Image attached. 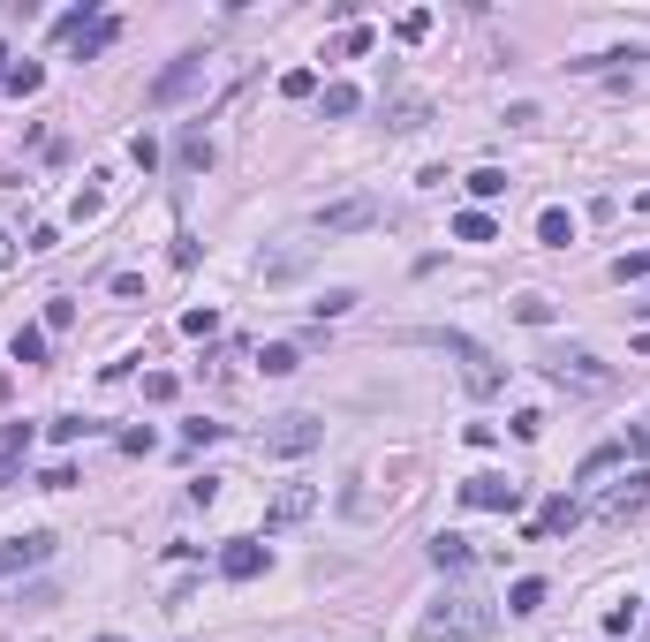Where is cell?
Instances as JSON below:
<instances>
[{
  "label": "cell",
  "mask_w": 650,
  "mask_h": 642,
  "mask_svg": "<svg viewBox=\"0 0 650 642\" xmlns=\"http://www.w3.org/2000/svg\"><path fill=\"white\" fill-rule=\"evenodd\" d=\"M348 310H356V295H348V288H333V295L318 303V325H325V318H348Z\"/></svg>",
  "instance_id": "cell-30"
},
{
  "label": "cell",
  "mask_w": 650,
  "mask_h": 642,
  "mask_svg": "<svg viewBox=\"0 0 650 642\" xmlns=\"http://www.w3.org/2000/svg\"><path fill=\"white\" fill-rule=\"evenodd\" d=\"M613 280H620V288H635V280H650V250H628V257H613Z\"/></svg>",
  "instance_id": "cell-22"
},
{
  "label": "cell",
  "mask_w": 650,
  "mask_h": 642,
  "mask_svg": "<svg viewBox=\"0 0 650 642\" xmlns=\"http://www.w3.org/2000/svg\"><path fill=\"white\" fill-rule=\"evenodd\" d=\"M182 333L189 340H212V333H220V310H182Z\"/></svg>",
  "instance_id": "cell-24"
},
{
  "label": "cell",
  "mask_w": 650,
  "mask_h": 642,
  "mask_svg": "<svg viewBox=\"0 0 650 642\" xmlns=\"http://www.w3.org/2000/svg\"><path fill=\"white\" fill-rule=\"evenodd\" d=\"M492 627H499L492 597L454 590V597H439V605L424 612V627H416V635H424V642H477V635H492Z\"/></svg>",
  "instance_id": "cell-1"
},
{
  "label": "cell",
  "mask_w": 650,
  "mask_h": 642,
  "mask_svg": "<svg viewBox=\"0 0 650 642\" xmlns=\"http://www.w3.org/2000/svg\"><path fill=\"white\" fill-rule=\"evenodd\" d=\"M545 378H552V386H575V393H605V386H613V371H605V363H598V355H545Z\"/></svg>",
  "instance_id": "cell-4"
},
{
  "label": "cell",
  "mask_w": 650,
  "mask_h": 642,
  "mask_svg": "<svg viewBox=\"0 0 650 642\" xmlns=\"http://www.w3.org/2000/svg\"><path fill=\"white\" fill-rule=\"evenodd\" d=\"M469 559H477V552H469V537H454V529H439V537H431V567H439V575H462Z\"/></svg>",
  "instance_id": "cell-13"
},
{
  "label": "cell",
  "mask_w": 650,
  "mask_h": 642,
  "mask_svg": "<svg viewBox=\"0 0 650 642\" xmlns=\"http://www.w3.org/2000/svg\"><path fill=\"white\" fill-rule=\"evenodd\" d=\"M84 431H91L84 416H53V439H61V446H76V439H84Z\"/></svg>",
  "instance_id": "cell-32"
},
{
  "label": "cell",
  "mask_w": 650,
  "mask_h": 642,
  "mask_svg": "<svg viewBox=\"0 0 650 642\" xmlns=\"http://www.w3.org/2000/svg\"><path fill=\"white\" fill-rule=\"evenodd\" d=\"M628 627H635V597H628V605H613V612H605V635H628Z\"/></svg>",
  "instance_id": "cell-33"
},
{
  "label": "cell",
  "mask_w": 650,
  "mask_h": 642,
  "mask_svg": "<svg viewBox=\"0 0 650 642\" xmlns=\"http://www.w3.org/2000/svg\"><path fill=\"white\" fill-rule=\"evenodd\" d=\"M114 31H121L114 16H99V23H91V31H84V61H91V53H106V46H114Z\"/></svg>",
  "instance_id": "cell-26"
},
{
  "label": "cell",
  "mask_w": 650,
  "mask_h": 642,
  "mask_svg": "<svg viewBox=\"0 0 650 642\" xmlns=\"http://www.w3.org/2000/svg\"><path fill=\"white\" fill-rule=\"evenodd\" d=\"M318 106H325V121H348V114L363 106V91H356V84H325V99H318Z\"/></svg>",
  "instance_id": "cell-17"
},
{
  "label": "cell",
  "mask_w": 650,
  "mask_h": 642,
  "mask_svg": "<svg viewBox=\"0 0 650 642\" xmlns=\"http://www.w3.org/2000/svg\"><path fill=\"white\" fill-rule=\"evenodd\" d=\"M310 446H325V416H310V408H288V416L265 423V454H310Z\"/></svg>",
  "instance_id": "cell-3"
},
{
  "label": "cell",
  "mask_w": 650,
  "mask_h": 642,
  "mask_svg": "<svg viewBox=\"0 0 650 642\" xmlns=\"http://www.w3.org/2000/svg\"><path fill=\"white\" fill-rule=\"evenodd\" d=\"M8 484H16V454H0V491H8Z\"/></svg>",
  "instance_id": "cell-35"
},
{
  "label": "cell",
  "mask_w": 650,
  "mask_h": 642,
  "mask_svg": "<svg viewBox=\"0 0 650 642\" xmlns=\"http://www.w3.org/2000/svg\"><path fill=\"white\" fill-rule=\"evenodd\" d=\"M182 159H189V167H212V144H205V129H189V136H182Z\"/></svg>",
  "instance_id": "cell-29"
},
{
  "label": "cell",
  "mask_w": 650,
  "mask_h": 642,
  "mask_svg": "<svg viewBox=\"0 0 650 642\" xmlns=\"http://www.w3.org/2000/svg\"><path fill=\"white\" fill-rule=\"evenodd\" d=\"M69 325H76V303H69V295H53V303H46V333H69Z\"/></svg>",
  "instance_id": "cell-28"
},
{
  "label": "cell",
  "mask_w": 650,
  "mask_h": 642,
  "mask_svg": "<svg viewBox=\"0 0 650 642\" xmlns=\"http://www.w3.org/2000/svg\"><path fill=\"white\" fill-rule=\"evenodd\" d=\"M401 38H409V46H416V38H431V8H409V16H401Z\"/></svg>",
  "instance_id": "cell-31"
},
{
  "label": "cell",
  "mask_w": 650,
  "mask_h": 642,
  "mask_svg": "<svg viewBox=\"0 0 650 642\" xmlns=\"http://www.w3.org/2000/svg\"><path fill=\"white\" fill-rule=\"evenodd\" d=\"M514 318H522V325H552V303H545V295H514Z\"/></svg>",
  "instance_id": "cell-25"
},
{
  "label": "cell",
  "mask_w": 650,
  "mask_h": 642,
  "mask_svg": "<svg viewBox=\"0 0 650 642\" xmlns=\"http://www.w3.org/2000/svg\"><path fill=\"white\" fill-rule=\"evenodd\" d=\"M257 371H265V378H288V371H303V355H295L288 340H273V348H257Z\"/></svg>",
  "instance_id": "cell-16"
},
{
  "label": "cell",
  "mask_w": 650,
  "mask_h": 642,
  "mask_svg": "<svg viewBox=\"0 0 650 642\" xmlns=\"http://www.w3.org/2000/svg\"><path fill=\"white\" fill-rule=\"evenodd\" d=\"M46 559H53V537H46V529H31V537L0 544V575H23V567H46Z\"/></svg>",
  "instance_id": "cell-8"
},
{
  "label": "cell",
  "mask_w": 650,
  "mask_h": 642,
  "mask_svg": "<svg viewBox=\"0 0 650 642\" xmlns=\"http://www.w3.org/2000/svg\"><path fill=\"white\" fill-rule=\"evenodd\" d=\"M469 197H477V204L507 197V174H499V167H477V174H469Z\"/></svg>",
  "instance_id": "cell-20"
},
{
  "label": "cell",
  "mask_w": 650,
  "mask_h": 642,
  "mask_svg": "<svg viewBox=\"0 0 650 642\" xmlns=\"http://www.w3.org/2000/svg\"><path fill=\"white\" fill-rule=\"evenodd\" d=\"M635 310H650V303H635Z\"/></svg>",
  "instance_id": "cell-39"
},
{
  "label": "cell",
  "mask_w": 650,
  "mask_h": 642,
  "mask_svg": "<svg viewBox=\"0 0 650 642\" xmlns=\"http://www.w3.org/2000/svg\"><path fill=\"white\" fill-rule=\"evenodd\" d=\"M310 91H318V76H310V68H288V76H280V99H310Z\"/></svg>",
  "instance_id": "cell-27"
},
{
  "label": "cell",
  "mask_w": 650,
  "mask_h": 642,
  "mask_svg": "<svg viewBox=\"0 0 650 642\" xmlns=\"http://www.w3.org/2000/svg\"><path fill=\"white\" fill-rule=\"evenodd\" d=\"M620 446H628V454H635V461H643V469H650V431H643V423H635V431H628V439H620Z\"/></svg>",
  "instance_id": "cell-34"
},
{
  "label": "cell",
  "mask_w": 650,
  "mask_h": 642,
  "mask_svg": "<svg viewBox=\"0 0 650 642\" xmlns=\"http://www.w3.org/2000/svg\"><path fill=\"white\" fill-rule=\"evenodd\" d=\"M462 507H477V514H514V507H522V484H507V476H469V484H462Z\"/></svg>",
  "instance_id": "cell-6"
},
{
  "label": "cell",
  "mask_w": 650,
  "mask_h": 642,
  "mask_svg": "<svg viewBox=\"0 0 650 642\" xmlns=\"http://www.w3.org/2000/svg\"><path fill=\"white\" fill-rule=\"evenodd\" d=\"M643 507H650V469H635L620 491H605V507H598V514H605V522H628V514H643Z\"/></svg>",
  "instance_id": "cell-10"
},
{
  "label": "cell",
  "mask_w": 650,
  "mask_h": 642,
  "mask_svg": "<svg viewBox=\"0 0 650 642\" xmlns=\"http://www.w3.org/2000/svg\"><path fill=\"white\" fill-rule=\"evenodd\" d=\"M46 325H16V363H46Z\"/></svg>",
  "instance_id": "cell-19"
},
{
  "label": "cell",
  "mask_w": 650,
  "mask_h": 642,
  "mask_svg": "<svg viewBox=\"0 0 650 642\" xmlns=\"http://www.w3.org/2000/svg\"><path fill=\"white\" fill-rule=\"evenodd\" d=\"M318 514V484H280L273 491V507H265V529H295Z\"/></svg>",
  "instance_id": "cell-7"
},
{
  "label": "cell",
  "mask_w": 650,
  "mask_h": 642,
  "mask_svg": "<svg viewBox=\"0 0 650 642\" xmlns=\"http://www.w3.org/2000/svg\"><path fill=\"white\" fill-rule=\"evenodd\" d=\"M507 612H514V620H530V612H545V582H537V575H522V582L507 590Z\"/></svg>",
  "instance_id": "cell-15"
},
{
  "label": "cell",
  "mask_w": 650,
  "mask_h": 642,
  "mask_svg": "<svg viewBox=\"0 0 650 642\" xmlns=\"http://www.w3.org/2000/svg\"><path fill=\"white\" fill-rule=\"evenodd\" d=\"M99 642H121V635H99Z\"/></svg>",
  "instance_id": "cell-38"
},
{
  "label": "cell",
  "mask_w": 650,
  "mask_h": 642,
  "mask_svg": "<svg viewBox=\"0 0 650 642\" xmlns=\"http://www.w3.org/2000/svg\"><path fill=\"white\" fill-rule=\"evenodd\" d=\"M575 522H582V507H575V499H567V491H560V499H545V514H537L530 544H537V537H567V529H575Z\"/></svg>",
  "instance_id": "cell-12"
},
{
  "label": "cell",
  "mask_w": 650,
  "mask_h": 642,
  "mask_svg": "<svg viewBox=\"0 0 650 642\" xmlns=\"http://www.w3.org/2000/svg\"><path fill=\"white\" fill-rule=\"evenodd\" d=\"M189 91H205V53H182L152 76V106H182Z\"/></svg>",
  "instance_id": "cell-5"
},
{
  "label": "cell",
  "mask_w": 650,
  "mask_h": 642,
  "mask_svg": "<svg viewBox=\"0 0 650 642\" xmlns=\"http://www.w3.org/2000/svg\"><path fill=\"white\" fill-rule=\"evenodd\" d=\"M454 235H462V242H499V227H492V212H462Z\"/></svg>",
  "instance_id": "cell-21"
},
{
  "label": "cell",
  "mask_w": 650,
  "mask_h": 642,
  "mask_svg": "<svg viewBox=\"0 0 650 642\" xmlns=\"http://www.w3.org/2000/svg\"><path fill=\"white\" fill-rule=\"evenodd\" d=\"M0 84H8V53H0Z\"/></svg>",
  "instance_id": "cell-37"
},
{
  "label": "cell",
  "mask_w": 650,
  "mask_h": 642,
  "mask_svg": "<svg viewBox=\"0 0 650 642\" xmlns=\"http://www.w3.org/2000/svg\"><path fill=\"white\" fill-rule=\"evenodd\" d=\"M38 84H46V68H38V61H23V68H8V91H16V99H31V91Z\"/></svg>",
  "instance_id": "cell-23"
},
{
  "label": "cell",
  "mask_w": 650,
  "mask_h": 642,
  "mask_svg": "<svg viewBox=\"0 0 650 642\" xmlns=\"http://www.w3.org/2000/svg\"><path fill=\"white\" fill-rule=\"evenodd\" d=\"M537 242H545V250H567V242H575V212L545 204V212H537Z\"/></svg>",
  "instance_id": "cell-14"
},
{
  "label": "cell",
  "mask_w": 650,
  "mask_h": 642,
  "mask_svg": "<svg viewBox=\"0 0 650 642\" xmlns=\"http://www.w3.org/2000/svg\"><path fill=\"white\" fill-rule=\"evenodd\" d=\"M356 227H371V197H348V204L318 212V235H356Z\"/></svg>",
  "instance_id": "cell-11"
},
{
  "label": "cell",
  "mask_w": 650,
  "mask_h": 642,
  "mask_svg": "<svg viewBox=\"0 0 650 642\" xmlns=\"http://www.w3.org/2000/svg\"><path fill=\"white\" fill-rule=\"evenodd\" d=\"M8 265H16V242H8V235H0V272H8Z\"/></svg>",
  "instance_id": "cell-36"
},
{
  "label": "cell",
  "mask_w": 650,
  "mask_h": 642,
  "mask_svg": "<svg viewBox=\"0 0 650 642\" xmlns=\"http://www.w3.org/2000/svg\"><path fill=\"white\" fill-rule=\"evenodd\" d=\"M620 461H628V446L605 439V446H590V454H582V476H605V469H620Z\"/></svg>",
  "instance_id": "cell-18"
},
{
  "label": "cell",
  "mask_w": 650,
  "mask_h": 642,
  "mask_svg": "<svg viewBox=\"0 0 650 642\" xmlns=\"http://www.w3.org/2000/svg\"><path fill=\"white\" fill-rule=\"evenodd\" d=\"M220 575L227 582H257V575H265V544H250V537L220 544Z\"/></svg>",
  "instance_id": "cell-9"
},
{
  "label": "cell",
  "mask_w": 650,
  "mask_h": 642,
  "mask_svg": "<svg viewBox=\"0 0 650 642\" xmlns=\"http://www.w3.org/2000/svg\"><path fill=\"white\" fill-rule=\"evenodd\" d=\"M424 340H431L439 355H454V371H462V386L477 393V401H492V393L507 386V371H499V355H492V348H477L469 333H424Z\"/></svg>",
  "instance_id": "cell-2"
}]
</instances>
